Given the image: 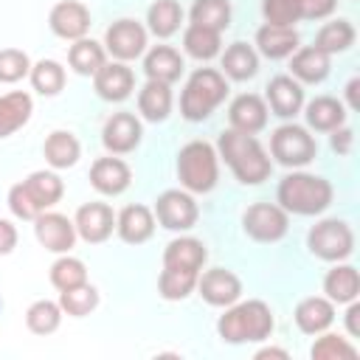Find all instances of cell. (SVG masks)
I'll return each mask as SVG.
<instances>
[{
	"instance_id": "cell-44",
	"label": "cell",
	"mask_w": 360,
	"mask_h": 360,
	"mask_svg": "<svg viewBox=\"0 0 360 360\" xmlns=\"http://www.w3.org/2000/svg\"><path fill=\"white\" fill-rule=\"evenodd\" d=\"M31 73V59L20 48H0V84H14Z\"/></svg>"
},
{
	"instance_id": "cell-11",
	"label": "cell",
	"mask_w": 360,
	"mask_h": 360,
	"mask_svg": "<svg viewBox=\"0 0 360 360\" xmlns=\"http://www.w3.org/2000/svg\"><path fill=\"white\" fill-rule=\"evenodd\" d=\"M34 236L45 250L62 256L70 253V248L76 245V225L59 211H42L34 219Z\"/></svg>"
},
{
	"instance_id": "cell-20",
	"label": "cell",
	"mask_w": 360,
	"mask_h": 360,
	"mask_svg": "<svg viewBox=\"0 0 360 360\" xmlns=\"http://www.w3.org/2000/svg\"><path fill=\"white\" fill-rule=\"evenodd\" d=\"M115 233L127 245H143L155 233V214L146 205H127L115 214Z\"/></svg>"
},
{
	"instance_id": "cell-12",
	"label": "cell",
	"mask_w": 360,
	"mask_h": 360,
	"mask_svg": "<svg viewBox=\"0 0 360 360\" xmlns=\"http://www.w3.org/2000/svg\"><path fill=\"white\" fill-rule=\"evenodd\" d=\"M141 138H143V127L135 112H112L104 121L101 143L110 155H129L141 143Z\"/></svg>"
},
{
	"instance_id": "cell-27",
	"label": "cell",
	"mask_w": 360,
	"mask_h": 360,
	"mask_svg": "<svg viewBox=\"0 0 360 360\" xmlns=\"http://www.w3.org/2000/svg\"><path fill=\"white\" fill-rule=\"evenodd\" d=\"M172 84L166 82H155V79H146V84L138 90V112L141 118L158 124V121H166L169 112H172Z\"/></svg>"
},
{
	"instance_id": "cell-43",
	"label": "cell",
	"mask_w": 360,
	"mask_h": 360,
	"mask_svg": "<svg viewBox=\"0 0 360 360\" xmlns=\"http://www.w3.org/2000/svg\"><path fill=\"white\" fill-rule=\"evenodd\" d=\"M87 281V267L82 259L76 256H68L62 253L53 264H51V284L62 292V290H70V287H79Z\"/></svg>"
},
{
	"instance_id": "cell-13",
	"label": "cell",
	"mask_w": 360,
	"mask_h": 360,
	"mask_svg": "<svg viewBox=\"0 0 360 360\" xmlns=\"http://www.w3.org/2000/svg\"><path fill=\"white\" fill-rule=\"evenodd\" d=\"M205 304L211 307H231L233 301L242 298V278L233 270L225 267H211L205 273H200L197 287H194Z\"/></svg>"
},
{
	"instance_id": "cell-19",
	"label": "cell",
	"mask_w": 360,
	"mask_h": 360,
	"mask_svg": "<svg viewBox=\"0 0 360 360\" xmlns=\"http://www.w3.org/2000/svg\"><path fill=\"white\" fill-rule=\"evenodd\" d=\"M267 110L278 118H295L304 107V87L301 82H295L287 73H278L267 82V93H264Z\"/></svg>"
},
{
	"instance_id": "cell-29",
	"label": "cell",
	"mask_w": 360,
	"mask_h": 360,
	"mask_svg": "<svg viewBox=\"0 0 360 360\" xmlns=\"http://www.w3.org/2000/svg\"><path fill=\"white\" fill-rule=\"evenodd\" d=\"M259 73V53L248 42H231L222 53V76L233 82H248Z\"/></svg>"
},
{
	"instance_id": "cell-41",
	"label": "cell",
	"mask_w": 360,
	"mask_h": 360,
	"mask_svg": "<svg viewBox=\"0 0 360 360\" xmlns=\"http://www.w3.org/2000/svg\"><path fill=\"white\" fill-rule=\"evenodd\" d=\"M59 307L70 318H84V315H90L98 307V290L93 284H87V281L79 284V287L62 290L59 292Z\"/></svg>"
},
{
	"instance_id": "cell-51",
	"label": "cell",
	"mask_w": 360,
	"mask_h": 360,
	"mask_svg": "<svg viewBox=\"0 0 360 360\" xmlns=\"http://www.w3.org/2000/svg\"><path fill=\"white\" fill-rule=\"evenodd\" d=\"M346 104L349 110H360V79H349L346 82Z\"/></svg>"
},
{
	"instance_id": "cell-33",
	"label": "cell",
	"mask_w": 360,
	"mask_h": 360,
	"mask_svg": "<svg viewBox=\"0 0 360 360\" xmlns=\"http://www.w3.org/2000/svg\"><path fill=\"white\" fill-rule=\"evenodd\" d=\"M354 39H357V31H354V25L349 22V20H332V22H323L321 28H318V34H315V48L318 51H323L326 56H332V53H343V51H349L352 45H354Z\"/></svg>"
},
{
	"instance_id": "cell-25",
	"label": "cell",
	"mask_w": 360,
	"mask_h": 360,
	"mask_svg": "<svg viewBox=\"0 0 360 360\" xmlns=\"http://www.w3.org/2000/svg\"><path fill=\"white\" fill-rule=\"evenodd\" d=\"M183 70H186V62H183L180 51L172 48V45H155L143 56V73H146V79L174 84L183 76Z\"/></svg>"
},
{
	"instance_id": "cell-52",
	"label": "cell",
	"mask_w": 360,
	"mask_h": 360,
	"mask_svg": "<svg viewBox=\"0 0 360 360\" xmlns=\"http://www.w3.org/2000/svg\"><path fill=\"white\" fill-rule=\"evenodd\" d=\"M253 357H256V360H267V357H278V360H287L290 354H287L284 349H276V346H264V349H259Z\"/></svg>"
},
{
	"instance_id": "cell-45",
	"label": "cell",
	"mask_w": 360,
	"mask_h": 360,
	"mask_svg": "<svg viewBox=\"0 0 360 360\" xmlns=\"http://www.w3.org/2000/svg\"><path fill=\"white\" fill-rule=\"evenodd\" d=\"M301 3L304 0H262L264 22H270V25H295L301 20Z\"/></svg>"
},
{
	"instance_id": "cell-30",
	"label": "cell",
	"mask_w": 360,
	"mask_h": 360,
	"mask_svg": "<svg viewBox=\"0 0 360 360\" xmlns=\"http://www.w3.org/2000/svg\"><path fill=\"white\" fill-rule=\"evenodd\" d=\"M42 155H45V160H48L51 169H70L82 158V143H79V138L73 132L53 129L45 138V143H42Z\"/></svg>"
},
{
	"instance_id": "cell-21",
	"label": "cell",
	"mask_w": 360,
	"mask_h": 360,
	"mask_svg": "<svg viewBox=\"0 0 360 360\" xmlns=\"http://www.w3.org/2000/svg\"><path fill=\"white\" fill-rule=\"evenodd\" d=\"M292 318L304 335H321L335 323V304L326 295H309L298 301Z\"/></svg>"
},
{
	"instance_id": "cell-7",
	"label": "cell",
	"mask_w": 360,
	"mask_h": 360,
	"mask_svg": "<svg viewBox=\"0 0 360 360\" xmlns=\"http://www.w3.org/2000/svg\"><path fill=\"white\" fill-rule=\"evenodd\" d=\"M307 248L323 262H343L354 253V231L343 219H321L309 228Z\"/></svg>"
},
{
	"instance_id": "cell-14",
	"label": "cell",
	"mask_w": 360,
	"mask_h": 360,
	"mask_svg": "<svg viewBox=\"0 0 360 360\" xmlns=\"http://www.w3.org/2000/svg\"><path fill=\"white\" fill-rule=\"evenodd\" d=\"M73 225H76V236H82L87 245H101L115 231V211L107 202H84L79 205Z\"/></svg>"
},
{
	"instance_id": "cell-6",
	"label": "cell",
	"mask_w": 360,
	"mask_h": 360,
	"mask_svg": "<svg viewBox=\"0 0 360 360\" xmlns=\"http://www.w3.org/2000/svg\"><path fill=\"white\" fill-rule=\"evenodd\" d=\"M318 155V141L309 135L307 127L281 124L270 135V158L287 169H301L312 163Z\"/></svg>"
},
{
	"instance_id": "cell-24",
	"label": "cell",
	"mask_w": 360,
	"mask_h": 360,
	"mask_svg": "<svg viewBox=\"0 0 360 360\" xmlns=\"http://www.w3.org/2000/svg\"><path fill=\"white\" fill-rule=\"evenodd\" d=\"M298 42H301V37H298L295 25H270V22H264L256 31V48L267 59H287L298 48Z\"/></svg>"
},
{
	"instance_id": "cell-46",
	"label": "cell",
	"mask_w": 360,
	"mask_h": 360,
	"mask_svg": "<svg viewBox=\"0 0 360 360\" xmlns=\"http://www.w3.org/2000/svg\"><path fill=\"white\" fill-rule=\"evenodd\" d=\"M6 202H8V211H11L17 219H22V222H34V219L42 214V208H39V205L34 202V197L28 194L25 183H14V186L8 188Z\"/></svg>"
},
{
	"instance_id": "cell-15",
	"label": "cell",
	"mask_w": 360,
	"mask_h": 360,
	"mask_svg": "<svg viewBox=\"0 0 360 360\" xmlns=\"http://www.w3.org/2000/svg\"><path fill=\"white\" fill-rule=\"evenodd\" d=\"M48 25L59 39H82L90 31V8L82 0H59L48 14Z\"/></svg>"
},
{
	"instance_id": "cell-36",
	"label": "cell",
	"mask_w": 360,
	"mask_h": 360,
	"mask_svg": "<svg viewBox=\"0 0 360 360\" xmlns=\"http://www.w3.org/2000/svg\"><path fill=\"white\" fill-rule=\"evenodd\" d=\"M22 183H25L28 194L34 197V202H37L42 211H48L51 205H56V202L62 200V194H65V183L59 180V174L45 172V169L31 172V174H28Z\"/></svg>"
},
{
	"instance_id": "cell-32",
	"label": "cell",
	"mask_w": 360,
	"mask_h": 360,
	"mask_svg": "<svg viewBox=\"0 0 360 360\" xmlns=\"http://www.w3.org/2000/svg\"><path fill=\"white\" fill-rule=\"evenodd\" d=\"M107 62V51L101 42L90 39V37H82V39H73V45L68 48V65L73 68V73L79 76H96V70Z\"/></svg>"
},
{
	"instance_id": "cell-53",
	"label": "cell",
	"mask_w": 360,
	"mask_h": 360,
	"mask_svg": "<svg viewBox=\"0 0 360 360\" xmlns=\"http://www.w3.org/2000/svg\"><path fill=\"white\" fill-rule=\"evenodd\" d=\"M0 307H3V298H0Z\"/></svg>"
},
{
	"instance_id": "cell-3",
	"label": "cell",
	"mask_w": 360,
	"mask_h": 360,
	"mask_svg": "<svg viewBox=\"0 0 360 360\" xmlns=\"http://www.w3.org/2000/svg\"><path fill=\"white\" fill-rule=\"evenodd\" d=\"M335 188L326 177L312 174V172H290L287 177L278 180L276 188V202L287 214L298 217H318L332 205Z\"/></svg>"
},
{
	"instance_id": "cell-26",
	"label": "cell",
	"mask_w": 360,
	"mask_h": 360,
	"mask_svg": "<svg viewBox=\"0 0 360 360\" xmlns=\"http://www.w3.org/2000/svg\"><path fill=\"white\" fill-rule=\"evenodd\" d=\"M304 118L307 127L315 132H332L340 124H346V104L335 96H315L307 107H304Z\"/></svg>"
},
{
	"instance_id": "cell-35",
	"label": "cell",
	"mask_w": 360,
	"mask_h": 360,
	"mask_svg": "<svg viewBox=\"0 0 360 360\" xmlns=\"http://www.w3.org/2000/svg\"><path fill=\"white\" fill-rule=\"evenodd\" d=\"M183 51L188 56L200 59V62H208V59L219 56V51H222V34L188 22V28L183 31Z\"/></svg>"
},
{
	"instance_id": "cell-47",
	"label": "cell",
	"mask_w": 360,
	"mask_h": 360,
	"mask_svg": "<svg viewBox=\"0 0 360 360\" xmlns=\"http://www.w3.org/2000/svg\"><path fill=\"white\" fill-rule=\"evenodd\" d=\"M338 0H304L301 3V20H326L335 11Z\"/></svg>"
},
{
	"instance_id": "cell-48",
	"label": "cell",
	"mask_w": 360,
	"mask_h": 360,
	"mask_svg": "<svg viewBox=\"0 0 360 360\" xmlns=\"http://www.w3.org/2000/svg\"><path fill=\"white\" fill-rule=\"evenodd\" d=\"M329 135H332V138H329L332 152H338V155H352V146H354V132H352V127L340 124V127L332 129Z\"/></svg>"
},
{
	"instance_id": "cell-23",
	"label": "cell",
	"mask_w": 360,
	"mask_h": 360,
	"mask_svg": "<svg viewBox=\"0 0 360 360\" xmlns=\"http://www.w3.org/2000/svg\"><path fill=\"white\" fill-rule=\"evenodd\" d=\"M329 56L323 51H318L315 45L307 48H295L290 53V73L295 82L301 84H321L329 76Z\"/></svg>"
},
{
	"instance_id": "cell-10",
	"label": "cell",
	"mask_w": 360,
	"mask_h": 360,
	"mask_svg": "<svg viewBox=\"0 0 360 360\" xmlns=\"http://www.w3.org/2000/svg\"><path fill=\"white\" fill-rule=\"evenodd\" d=\"M101 45L115 62H132L146 51V28L138 20L121 17L104 31Z\"/></svg>"
},
{
	"instance_id": "cell-38",
	"label": "cell",
	"mask_w": 360,
	"mask_h": 360,
	"mask_svg": "<svg viewBox=\"0 0 360 360\" xmlns=\"http://www.w3.org/2000/svg\"><path fill=\"white\" fill-rule=\"evenodd\" d=\"M188 17L194 25H202V28L222 34L231 25V3L228 0H194Z\"/></svg>"
},
{
	"instance_id": "cell-17",
	"label": "cell",
	"mask_w": 360,
	"mask_h": 360,
	"mask_svg": "<svg viewBox=\"0 0 360 360\" xmlns=\"http://www.w3.org/2000/svg\"><path fill=\"white\" fill-rule=\"evenodd\" d=\"M132 183V169L121 158H96L90 166V186L104 194V197H118L129 188Z\"/></svg>"
},
{
	"instance_id": "cell-9",
	"label": "cell",
	"mask_w": 360,
	"mask_h": 360,
	"mask_svg": "<svg viewBox=\"0 0 360 360\" xmlns=\"http://www.w3.org/2000/svg\"><path fill=\"white\" fill-rule=\"evenodd\" d=\"M287 228H290V214L278 202H253L242 214V231L262 245L284 239Z\"/></svg>"
},
{
	"instance_id": "cell-31",
	"label": "cell",
	"mask_w": 360,
	"mask_h": 360,
	"mask_svg": "<svg viewBox=\"0 0 360 360\" xmlns=\"http://www.w3.org/2000/svg\"><path fill=\"white\" fill-rule=\"evenodd\" d=\"M31 112H34V101L28 93L14 90V93L0 96V138H8L17 129H22Z\"/></svg>"
},
{
	"instance_id": "cell-4",
	"label": "cell",
	"mask_w": 360,
	"mask_h": 360,
	"mask_svg": "<svg viewBox=\"0 0 360 360\" xmlns=\"http://www.w3.org/2000/svg\"><path fill=\"white\" fill-rule=\"evenodd\" d=\"M228 96V79L217 68H197L180 93V115L191 124L205 121Z\"/></svg>"
},
{
	"instance_id": "cell-50",
	"label": "cell",
	"mask_w": 360,
	"mask_h": 360,
	"mask_svg": "<svg viewBox=\"0 0 360 360\" xmlns=\"http://www.w3.org/2000/svg\"><path fill=\"white\" fill-rule=\"evenodd\" d=\"M346 332L349 338H360V301H349L346 304Z\"/></svg>"
},
{
	"instance_id": "cell-40",
	"label": "cell",
	"mask_w": 360,
	"mask_h": 360,
	"mask_svg": "<svg viewBox=\"0 0 360 360\" xmlns=\"http://www.w3.org/2000/svg\"><path fill=\"white\" fill-rule=\"evenodd\" d=\"M197 278H200V273L163 267L160 276H158V292H160V298H166V301H183V298H188V295L194 292Z\"/></svg>"
},
{
	"instance_id": "cell-28",
	"label": "cell",
	"mask_w": 360,
	"mask_h": 360,
	"mask_svg": "<svg viewBox=\"0 0 360 360\" xmlns=\"http://www.w3.org/2000/svg\"><path fill=\"white\" fill-rule=\"evenodd\" d=\"M323 292L332 304H349L360 295V273L354 264L338 262L326 276H323Z\"/></svg>"
},
{
	"instance_id": "cell-2",
	"label": "cell",
	"mask_w": 360,
	"mask_h": 360,
	"mask_svg": "<svg viewBox=\"0 0 360 360\" xmlns=\"http://www.w3.org/2000/svg\"><path fill=\"white\" fill-rule=\"evenodd\" d=\"M273 312L264 301L259 298H248V301H233L231 307H225V312L217 321V335L225 343H262L273 335Z\"/></svg>"
},
{
	"instance_id": "cell-42",
	"label": "cell",
	"mask_w": 360,
	"mask_h": 360,
	"mask_svg": "<svg viewBox=\"0 0 360 360\" xmlns=\"http://www.w3.org/2000/svg\"><path fill=\"white\" fill-rule=\"evenodd\" d=\"M309 357L312 360H354L357 357V346L343 335L321 332L318 340L309 349Z\"/></svg>"
},
{
	"instance_id": "cell-34",
	"label": "cell",
	"mask_w": 360,
	"mask_h": 360,
	"mask_svg": "<svg viewBox=\"0 0 360 360\" xmlns=\"http://www.w3.org/2000/svg\"><path fill=\"white\" fill-rule=\"evenodd\" d=\"M180 22H183V6L177 0H155L146 8V25L160 39H169L172 34H177Z\"/></svg>"
},
{
	"instance_id": "cell-8",
	"label": "cell",
	"mask_w": 360,
	"mask_h": 360,
	"mask_svg": "<svg viewBox=\"0 0 360 360\" xmlns=\"http://www.w3.org/2000/svg\"><path fill=\"white\" fill-rule=\"evenodd\" d=\"M152 214L155 222L166 231H191L200 219L197 200L186 188H166L163 194H158Z\"/></svg>"
},
{
	"instance_id": "cell-39",
	"label": "cell",
	"mask_w": 360,
	"mask_h": 360,
	"mask_svg": "<svg viewBox=\"0 0 360 360\" xmlns=\"http://www.w3.org/2000/svg\"><path fill=\"white\" fill-rule=\"evenodd\" d=\"M28 79H31V87L39 96H56L65 87V68L56 59H39V62L31 65Z\"/></svg>"
},
{
	"instance_id": "cell-5",
	"label": "cell",
	"mask_w": 360,
	"mask_h": 360,
	"mask_svg": "<svg viewBox=\"0 0 360 360\" xmlns=\"http://www.w3.org/2000/svg\"><path fill=\"white\" fill-rule=\"evenodd\" d=\"M177 180L191 194H208L219 180V155L208 141H188L177 152Z\"/></svg>"
},
{
	"instance_id": "cell-49",
	"label": "cell",
	"mask_w": 360,
	"mask_h": 360,
	"mask_svg": "<svg viewBox=\"0 0 360 360\" xmlns=\"http://www.w3.org/2000/svg\"><path fill=\"white\" fill-rule=\"evenodd\" d=\"M17 239H20L17 225H14L11 219H3V217H0V256H8V253L17 248Z\"/></svg>"
},
{
	"instance_id": "cell-16",
	"label": "cell",
	"mask_w": 360,
	"mask_h": 360,
	"mask_svg": "<svg viewBox=\"0 0 360 360\" xmlns=\"http://www.w3.org/2000/svg\"><path fill=\"white\" fill-rule=\"evenodd\" d=\"M267 118H270L267 101L262 96H256V93H242L228 107V124H231V129L245 132V135L262 132L267 127Z\"/></svg>"
},
{
	"instance_id": "cell-18",
	"label": "cell",
	"mask_w": 360,
	"mask_h": 360,
	"mask_svg": "<svg viewBox=\"0 0 360 360\" xmlns=\"http://www.w3.org/2000/svg\"><path fill=\"white\" fill-rule=\"evenodd\" d=\"M93 87H96L98 98L118 104L132 96L135 73H132V68H127V62H104L93 76Z\"/></svg>"
},
{
	"instance_id": "cell-1",
	"label": "cell",
	"mask_w": 360,
	"mask_h": 360,
	"mask_svg": "<svg viewBox=\"0 0 360 360\" xmlns=\"http://www.w3.org/2000/svg\"><path fill=\"white\" fill-rule=\"evenodd\" d=\"M217 155L228 163V169L233 172V177L242 186H259L273 172V160L264 152V146L256 141V135H245V132H236L231 127L219 135Z\"/></svg>"
},
{
	"instance_id": "cell-22",
	"label": "cell",
	"mask_w": 360,
	"mask_h": 360,
	"mask_svg": "<svg viewBox=\"0 0 360 360\" xmlns=\"http://www.w3.org/2000/svg\"><path fill=\"white\" fill-rule=\"evenodd\" d=\"M208 259V250L200 239L194 236H177L166 245L163 250V267L172 270H188V273H202V264Z\"/></svg>"
},
{
	"instance_id": "cell-37",
	"label": "cell",
	"mask_w": 360,
	"mask_h": 360,
	"mask_svg": "<svg viewBox=\"0 0 360 360\" xmlns=\"http://www.w3.org/2000/svg\"><path fill=\"white\" fill-rule=\"evenodd\" d=\"M62 307L59 301H48V298H39L34 301L28 309H25V326L34 332V335H53L62 323Z\"/></svg>"
}]
</instances>
